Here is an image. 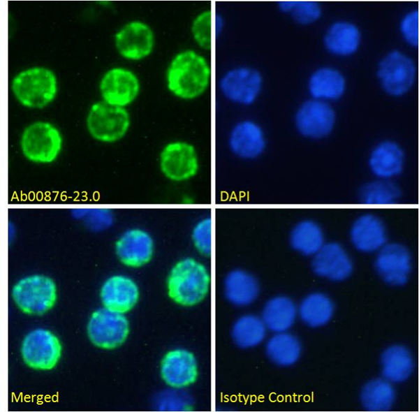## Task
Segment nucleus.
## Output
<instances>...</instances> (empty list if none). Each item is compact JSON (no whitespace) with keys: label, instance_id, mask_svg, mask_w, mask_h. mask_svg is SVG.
Segmentation results:
<instances>
[{"label":"nucleus","instance_id":"5","mask_svg":"<svg viewBox=\"0 0 419 412\" xmlns=\"http://www.w3.org/2000/svg\"><path fill=\"white\" fill-rule=\"evenodd\" d=\"M12 295L23 312L40 315L54 306L57 300V287L50 277L31 274L22 278L15 284Z\"/></svg>","mask_w":419,"mask_h":412},{"label":"nucleus","instance_id":"19","mask_svg":"<svg viewBox=\"0 0 419 412\" xmlns=\"http://www.w3.org/2000/svg\"><path fill=\"white\" fill-rule=\"evenodd\" d=\"M100 89L105 102L122 107L131 103L137 97L140 83L131 71L116 68L105 73L101 80Z\"/></svg>","mask_w":419,"mask_h":412},{"label":"nucleus","instance_id":"29","mask_svg":"<svg viewBox=\"0 0 419 412\" xmlns=\"http://www.w3.org/2000/svg\"><path fill=\"white\" fill-rule=\"evenodd\" d=\"M268 358L275 365L288 367L295 364L301 354L299 339L286 332L275 333L265 346Z\"/></svg>","mask_w":419,"mask_h":412},{"label":"nucleus","instance_id":"36","mask_svg":"<svg viewBox=\"0 0 419 412\" xmlns=\"http://www.w3.org/2000/svg\"><path fill=\"white\" fill-rule=\"evenodd\" d=\"M213 15L210 10L199 13L193 20L191 34L196 43L200 48L210 50L213 32Z\"/></svg>","mask_w":419,"mask_h":412},{"label":"nucleus","instance_id":"37","mask_svg":"<svg viewBox=\"0 0 419 412\" xmlns=\"http://www.w3.org/2000/svg\"><path fill=\"white\" fill-rule=\"evenodd\" d=\"M191 240L196 250L205 256L212 252V221L210 217L202 218L193 226Z\"/></svg>","mask_w":419,"mask_h":412},{"label":"nucleus","instance_id":"16","mask_svg":"<svg viewBox=\"0 0 419 412\" xmlns=\"http://www.w3.org/2000/svg\"><path fill=\"white\" fill-rule=\"evenodd\" d=\"M160 373L163 381L170 388L183 389L193 384L197 379V360L186 349H172L163 358Z\"/></svg>","mask_w":419,"mask_h":412},{"label":"nucleus","instance_id":"3","mask_svg":"<svg viewBox=\"0 0 419 412\" xmlns=\"http://www.w3.org/2000/svg\"><path fill=\"white\" fill-rule=\"evenodd\" d=\"M264 78L256 68L238 65L225 71L218 82V88L228 101L240 106L256 103L263 91Z\"/></svg>","mask_w":419,"mask_h":412},{"label":"nucleus","instance_id":"33","mask_svg":"<svg viewBox=\"0 0 419 412\" xmlns=\"http://www.w3.org/2000/svg\"><path fill=\"white\" fill-rule=\"evenodd\" d=\"M401 191L391 179H378L362 186L360 203L369 205H390L398 203Z\"/></svg>","mask_w":419,"mask_h":412},{"label":"nucleus","instance_id":"39","mask_svg":"<svg viewBox=\"0 0 419 412\" xmlns=\"http://www.w3.org/2000/svg\"><path fill=\"white\" fill-rule=\"evenodd\" d=\"M212 24L214 35L216 38H219L221 35L225 27V20L221 14L216 13L213 16Z\"/></svg>","mask_w":419,"mask_h":412},{"label":"nucleus","instance_id":"1","mask_svg":"<svg viewBox=\"0 0 419 412\" xmlns=\"http://www.w3.org/2000/svg\"><path fill=\"white\" fill-rule=\"evenodd\" d=\"M211 76V66L204 56L193 50H184L177 52L168 64L166 86L176 98L191 101L206 92Z\"/></svg>","mask_w":419,"mask_h":412},{"label":"nucleus","instance_id":"31","mask_svg":"<svg viewBox=\"0 0 419 412\" xmlns=\"http://www.w3.org/2000/svg\"><path fill=\"white\" fill-rule=\"evenodd\" d=\"M333 313V302L322 293H314L307 295L299 307L301 320L311 328L325 325L332 317Z\"/></svg>","mask_w":419,"mask_h":412},{"label":"nucleus","instance_id":"25","mask_svg":"<svg viewBox=\"0 0 419 412\" xmlns=\"http://www.w3.org/2000/svg\"><path fill=\"white\" fill-rule=\"evenodd\" d=\"M223 290L226 298L230 304L244 307L257 299L260 286L252 274L244 270L235 269L226 276Z\"/></svg>","mask_w":419,"mask_h":412},{"label":"nucleus","instance_id":"9","mask_svg":"<svg viewBox=\"0 0 419 412\" xmlns=\"http://www.w3.org/2000/svg\"><path fill=\"white\" fill-rule=\"evenodd\" d=\"M130 125L127 111L122 107L105 101L94 104L87 119V126L91 135L103 142H113L126 133Z\"/></svg>","mask_w":419,"mask_h":412},{"label":"nucleus","instance_id":"11","mask_svg":"<svg viewBox=\"0 0 419 412\" xmlns=\"http://www.w3.org/2000/svg\"><path fill=\"white\" fill-rule=\"evenodd\" d=\"M129 332V323L122 314L103 308L95 311L87 325V334L91 341L98 347L106 349L119 346Z\"/></svg>","mask_w":419,"mask_h":412},{"label":"nucleus","instance_id":"27","mask_svg":"<svg viewBox=\"0 0 419 412\" xmlns=\"http://www.w3.org/2000/svg\"><path fill=\"white\" fill-rule=\"evenodd\" d=\"M297 309L293 301L286 296H276L265 304L261 318L266 328L273 332H286L294 323Z\"/></svg>","mask_w":419,"mask_h":412},{"label":"nucleus","instance_id":"18","mask_svg":"<svg viewBox=\"0 0 419 412\" xmlns=\"http://www.w3.org/2000/svg\"><path fill=\"white\" fill-rule=\"evenodd\" d=\"M119 52L125 58L140 60L149 56L154 46L152 29L140 21H133L124 26L115 36Z\"/></svg>","mask_w":419,"mask_h":412},{"label":"nucleus","instance_id":"13","mask_svg":"<svg viewBox=\"0 0 419 412\" xmlns=\"http://www.w3.org/2000/svg\"><path fill=\"white\" fill-rule=\"evenodd\" d=\"M61 346L57 336L45 329H36L24 337L21 353L24 362L34 369L47 370L59 361Z\"/></svg>","mask_w":419,"mask_h":412},{"label":"nucleus","instance_id":"30","mask_svg":"<svg viewBox=\"0 0 419 412\" xmlns=\"http://www.w3.org/2000/svg\"><path fill=\"white\" fill-rule=\"evenodd\" d=\"M266 331L267 328L261 318L254 314H244L234 323L231 336L238 347L251 348L264 341Z\"/></svg>","mask_w":419,"mask_h":412},{"label":"nucleus","instance_id":"4","mask_svg":"<svg viewBox=\"0 0 419 412\" xmlns=\"http://www.w3.org/2000/svg\"><path fill=\"white\" fill-rule=\"evenodd\" d=\"M376 74L385 93L392 97H400L413 87L416 79V67L409 56L400 50H392L379 60Z\"/></svg>","mask_w":419,"mask_h":412},{"label":"nucleus","instance_id":"34","mask_svg":"<svg viewBox=\"0 0 419 412\" xmlns=\"http://www.w3.org/2000/svg\"><path fill=\"white\" fill-rule=\"evenodd\" d=\"M278 8L301 25L313 24L322 15L321 6L315 1H281L278 2Z\"/></svg>","mask_w":419,"mask_h":412},{"label":"nucleus","instance_id":"7","mask_svg":"<svg viewBox=\"0 0 419 412\" xmlns=\"http://www.w3.org/2000/svg\"><path fill=\"white\" fill-rule=\"evenodd\" d=\"M20 147L29 161L48 164L58 157L62 147V138L58 129L50 124L38 122L24 129Z\"/></svg>","mask_w":419,"mask_h":412},{"label":"nucleus","instance_id":"20","mask_svg":"<svg viewBox=\"0 0 419 412\" xmlns=\"http://www.w3.org/2000/svg\"><path fill=\"white\" fill-rule=\"evenodd\" d=\"M105 308L119 313L131 310L139 298L137 284L129 277L117 274L105 280L100 293Z\"/></svg>","mask_w":419,"mask_h":412},{"label":"nucleus","instance_id":"8","mask_svg":"<svg viewBox=\"0 0 419 412\" xmlns=\"http://www.w3.org/2000/svg\"><path fill=\"white\" fill-rule=\"evenodd\" d=\"M159 165L166 179L175 182H186L198 172V154L192 144L184 140H173L162 148Z\"/></svg>","mask_w":419,"mask_h":412},{"label":"nucleus","instance_id":"21","mask_svg":"<svg viewBox=\"0 0 419 412\" xmlns=\"http://www.w3.org/2000/svg\"><path fill=\"white\" fill-rule=\"evenodd\" d=\"M350 240L353 247L360 252L378 251L387 243L386 228L377 216L365 214L353 223Z\"/></svg>","mask_w":419,"mask_h":412},{"label":"nucleus","instance_id":"12","mask_svg":"<svg viewBox=\"0 0 419 412\" xmlns=\"http://www.w3.org/2000/svg\"><path fill=\"white\" fill-rule=\"evenodd\" d=\"M114 249L119 260L125 266L137 268L147 264L155 251L152 235L140 227L124 230L117 237Z\"/></svg>","mask_w":419,"mask_h":412},{"label":"nucleus","instance_id":"24","mask_svg":"<svg viewBox=\"0 0 419 412\" xmlns=\"http://www.w3.org/2000/svg\"><path fill=\"white\" fill-rule=\"evenodd\" d=\"M307 88L311 98L324 101L337 100L345 93L346 78L339 70L334 67H319L309 75Z\"/></svg>","mask_w":419,"mask_h":412},{"label":"nucleus","instance_id":"14","mask_svg":"<svg viewBox=\"0 0 419 412\" xmlns=\"http://www.w3.org/2000/svg\"><path fill=\"white\" fill-rule=\"evenodd\" d=\"M374 268L385 284L392 286H404L411 271L410 251L400 243H386L378 251Z\"/></svg>","mask_w":419,"mask_h":412},{"label":"nucleus","instance_id":"38","mask_svg":"<svg viewBox=\"0 0 419 412\" xmlns=\"http://www.w3.org/2000/svg\"><path fill=\"white\" fill-rule=\"evenodd\" d=\"M419 12L418 9L408 11L399 22V31L404 41L411 47H418L419 43Z\"/></svg>","mask_w":419,"mask_h":412},{"label":"nucleus","instance_id":"15","mask_svg":"<svg viewBox=\"0 0 419 412\" xmlns=\"http://www.w3.org/2000/svg\"><path fill=\"white\" fill-rule=\"evenodd\" d=\"M266 137L262 126L252 119L238 121L230 128L228 146L237 158L250 161L260 157L266 149Z\"/></svg>","mask_w":419,"mask_h":412},{"label":"nucleus","instance_id":"23","mask_svg":"<svg viewBox=\"0 0 419 412\" xmlns=\"http://www.w3.org/2000/svg\"><path fill=\"white\" fill-rule=\"evenodd\" d=\"M362 34L359 27L347 20H338L332 23L326 30L323 43L330 54L341 57H350L359 49Z\"/></svg>","mask_w":419,"mask_h":412},{"label":"nucleus","instance_id":"2","mask_svg":"<svg viewBox=\"0 0 419 412\" xmlns=\"http://www.w3.org/2000/svg\"><path fill=\"white\" fill-rule=\"evenodd\" d=\"M210 282V274L203 263L193 258H184L172 266L168 274V293L176 303L193 306L207 295Z\"/></svg>","mask_w":419,"mask_h":412},{"label":"nucleus","instance_id":"32","mask_svg":"<svg viewBox=\"0 0 419 412\" xmlns=\"http://www.w3.org/2000/svg\"><path fill=\"white\" fill-rule=\"evenodd\" d=\"M395 392L391 383L385 378L369 381L360 392L361 403L367 411H386L393 405Z\"/></svg>","mask_w":419,"mask_h":412},{"label":"nucleus","instance_id":"17","mask_svg":"<svg viewBox=\"0 0 419 412\" xmlns=\"http://www.w3.org/2000/svg\"><path fill=\"white\" fill-rule=\"evenodd\" d=\"M313 272L318 277L332 281H341L353 272V265L348 254L337 242L325 243L313 256Z\"/></svg>","mask_w":419,"mask_h":412},{"label":"nucleus","instance_id":"22","mask_svg":"<svg viewBox=\"0 0 419 412\" xmlns=\"http://www.w3.org/2000/svg\"><path fill=\"white\" fill-rule=\"evenodd\" d=\"M405 154L395 141L384 140L371 151L368 165L371 172L378 179H391L403 170Z\"/></svg>","mask_w":419,"mask_h":412},{"label":"nucleus","instance_id":"28","mask_svg":"<svg viewBox=\"0 0 419 412\" xmlns=\"http://www.w3.org/2000/svg\"><path fill=\"white\" fill-rule=\"evenodd\" d=\"M289 242L295 251L304 256H314L324 245L321 227L312 220L298 222L291 230Z\"/></svg>","mask_w":419,"mask_h":412},{"label":"nucleus","instance_id":"6","mask_svg":"<svg viewBox=\"0 0 419 412\" xmlns=\"http://www.w3.org/2000/svg\"><path fill=\"white\" fill-rule=\"evenodd\" d=\"M12 89L16 98L24 105L43 108L56 95V77L50 70L45 68H29L15 76Z\"/></svg>","mask_w":419,"mask_h":412},{"label":"nucleus","instance_id":"26","mask_svg":"<svg viewBox=\"0 0 419 412\" xmlns=\"http://www.w3.org/2000/svg\"><path fill=\"white\" fill-rule=\"evenodd\" d=\"M382 374L390 383H402L411 375L414 362L410 351L402 345L385 349L381 357Z\"/></svg>","mask_w":419,"mask_h":412},{"label":"nucleus","instance_id":"10","mask_svg":"<svg viewBox=\"0 0 419 412\" xmlns=\"http://www.w3.org/2000/svg\"><path fill=\"white\" fill-rule=\"evenodd\" d=\"M336 112L326 101L311 98L304 101L295 112L294 122L297 132L309 139L328 137L336 123Z\"/></svg>","mask_w":419,"mask_h":412},{"label":"nucleus","instance_id":"35","mask_svg":"<svg viewBox=\"0 0 419 412\" xmlns=\"http://www.w3.org/2000/svg\"><path fill=\"white\" fill-rule=\"evenodd\" d=\"M156 407L163 411H189L193 406V399L182 389H171L160 392L156 397Z\"/></svg>","mask_w":419,"mask_h":412}]
</instances>
